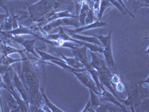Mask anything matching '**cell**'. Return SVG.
<instances>
[{
    "label": "cell",
    "instance_id": "1",
    "mask_svg": "<svg viewBox=\"0 0 149 112\" xmlns=\"http://www.w3.org/2000/svg\"><path fill=\"white\" fill-rule=\"evenodd\" d=\"M22 70L20 78L26 91L29 96L30 102L29 108L30 111H49L50 109L45 105L42 94L40 93L39 78L37 75V70L33 67L30 58L21 61Z\"/></svg>",
    "mask_w": 149,
    "mask_h": 112
},
{
    "label": "cell",
    "instance_id": "2",
    "mask_svg": "<svg viewBox=\"0 0 149 112\" xmlns=\"http://www.w3.org/2000/svg\"><path fill=\"white\" fill-rule=\"evenodd\" d=\"M148 84V77L143 81L127 82L125 86V93L127 98L125 100L120 99V102L126 107H129L131 111L134 112V105H139L142 100L149 97L148 88H145L143 84Z\"/></svg>",
    "mask_w": 149,
    "mask_h": 112
},
{
    "label": "cell",
    "instance_id": "3",
    "mask_svg": "<svg viewBox=\"0 0 149 112\" xmlns=\"http://www.w3.org/2000/svg\"><path fill=\"white\" fill-rule=\"evenodd\" d=\"M64 4V0H40L37 3L28 5L30 19L35 22L42 17L52 11H58Z\"/></svg>",
    "mask_w": 149,
    "mask_h": 112
},
{
    "label": "cell",
    "instance_id": "4",
    "mask_svg": "<svg viewBox=\"0 0 149 112\" xmlns=\"http://www.w3.org/2000/svg\"><path fill=\"white\" fill-rule=\"evenodd\" d=\"M90 35L94 36L101 42L103 47V55L104 56V61L106 62V64L108 66L110 70H116V65L114 62L113 55V51H112V30L110 31L108 34L106 36H104L102 34V31H101L98 34H91Z\"/></svg>",
    "mask_w": 149,
    "mask_h": 112
},
{
    "label": "cell",
    "instance_id": "5",
    "mask_svg": "<svg viewBox=\"0 0 149 112\" xmlns=\"http://www.w3.org/2000/svg\"><path fill=\"white\" fill-rule=\"evenodd\" d=\"M66 26H73L75 29L79 28L81 26L79 20L78 18H71V17H66V18H60L55 20H53L50 22L49 23L46 24L44 26L38 29V32H40L42 34V35L47 34V33L51 32L52 31L57 28L62 26L65 27Z\"/></svg>",
    "mask_w": 149,
    "mask_h": 112
},
{
    "label": "cell",
    "instance_id": "6",
    "mask_svg": "<svg viewBox=\"0 0 149 112\" xmlns=\"http://www.w3.org/2000/svg\"><path fill=\"white\" fill-rule=\"evenodd\" d=\"M72 73L76 76V78L79 80L80 82L82 85H84L89 90H91L95 92L98 96L100 95L101 93L98 90V88H97L94 80L93 79L90 73L86 70L83 72H72Z\"/></svg>",
    "mask_w": 149,
    "mask_h": 112
},
{
    "label": "cell",
    "instance_id": "7",
    "mask_svg": "<svg viewBox=\"0 0 149 112\" xmlns=\"http://www.w3.org/2000/svg\"><path fill=\"white\" fill-rule=\"evenodd\" d=\"M102 89V91H101V94L98 96L99 97V99L101 101H105V102H109L110 103L113 104V105H116L117 107L120 108L122 110V111H127V107L125 105H123L120 101L113 96V94L112 93H110L109 90H106L104 87L102 86L101 88Z\"/></svg>",
    "mask_w": 149,
    "mask_h": 112
},
{
    "label": "cell",
    "instance_id": "8",
    "mask_svg": "<svg viewBox=\"0 0 149 112\" xmlns=\"http://www.w3.org/2000/svg\"><path fill=\"white\" fill-rule=\"evenodd\" d=\"M11 76L15 89L18 90V92L20 94V97L29 104V102H30L29 96L28 94L27 91H26V88H25V87H24L23 84H22V81H21L20 78L18 76V74H17V72L13 70L11 73Z\"/></svg>",
    "mask_w": 149,
    "mask_h": 112
},
{
    "label": "cell",
    "instance_id": "9",
    "mask_svg": "<svg viewBox=\"0 0 149 112\" xmlns=\"http://www.w3.org/2000/svg\"><path fill=\"white\" fill-rule=\"evenodd\" d=\"M96 52L90 51V54L92 56V61L90 62V64L93 69H95L98 73H104V72H107L110 70L108 68V66L106 64L104 60L101 59L96 54Z\"/></svg>",
    "mask_w": 149,
    "mask_h": 112
},
{
    "label": "cell",
    "instance_id": "10",
    "mask_svg": "<svg viewBox=\"0 0 149 112\" xmlns=\"http://www.w3.org/2000/svg\"><path fill=\"white\" fill-rule=\"evenodd\" d=\"M72 51L73 55L84 65V68L90 64L88 58H87V55H86L87 48L86 46H77V47L72 49Z\"/></svg>",
    "mask_w": 149,
    "mask_h": 112
},
{
    "label": "cell",
    "instance_id": "11",
    "mask_svg": "<svg viewBox=\"0 0 149 112\" xmlns=\"http://www.w3.org/2000/svg\"><path fill=\"white\" fill-rule=\"evenodd\" d=\"M107 26V24L104 22H102V21L99 20H95L93 22L90 24H86L83 26H81L79 28H77V29H74L73 30L71 29H66V28L63 27L64 30L66 31L67 33H79V32H83L84 31L86 30H90L92 29H95V28H99V27H103V26Z\"/></svg>",
    "mask_w": 149,
    "mask_h": 112
},
{
    "label": "cell",
    "instance_id": "12",
    "mask_svg": "<svg viewBox=\"0 0 149 112\" xmlns=\"http://www.w3.org/2000/svg\"><path fill=\"white\" fill-rule=\"evenodd\" d=\"M6 32L8 33V34H12V35H23V34H31V35L34 36V37H37V34L36 33V32L33 31L31 28H27L22 26L21 24H19L18 26V28L15 29H11V30L5 31Z\"/></svg>",
    "mask_w": 149,
    "mask_h": 112
},
{
    "label": "cell",
    "instance_id": "13",
    "mask_svg": "<svg viewBox=\"0 0 149 112\" xmlns=\"http://www.w3.org/2000/svg\"><path fill=\"white\" fill-rule=\"evenodd\" d=\"M70 37H72V38L75 40H79V41H85V42L90 43H93V44H95L97 46H102V45L101 43V42L98 40V38H96L94 36H92V37H90V36H83V35H80L78 33H68Z\"/></svg>",
    "mask_w": 149,
    "mask_h": 112
},
{
    "label": "cell",
    "instance_id": "14",
    "mask_svg": "<svg viewBox=\"0 0 149 112\" xmlns=\"http://www.w3.org/2000/svg\"><path fill=\"white\" fill-rule=\"evenodd\" d=\"M8 93L7 96V101H8V105L9 108H10V111L12 112H19L21 111L20 108L19 106V105L17 104V100L15 99V98L14 97V96L12 95L11 93L9 91L6 90Z\"/></svg>",
    "mask_w": 149,
    "mask_h": 112
},
{
    "label": "cell",
    "instance_id": "15",
    "mask_svg": "<svg viewBox=\"0 0 149 112\" xmlns=\"http://www.w3.org/2000/svg\"><path fill=\"white\" fill-rule=\"evenodd\" d=\"M40 91H41V94H42V97L43 99V102H44L45 105L50 109L51 112H63V111L61 110L60 108L57 107L55 105L52 103V102L50 101L49 98L47 97V96L46 95V93L44 92V89L43 88H40Z\"/></svg>",
    "mask_w": 149,
    "mask_h": 112
},
{
    "label": "cell",
    "instance_id": "16",
    "mask_svg": "<svg viewBox=\"0 0 149 112\" xmlns=\"http://www.w3.org/2000/svg\"><path fill=\"white\" fill-rule=\"evenodd\" d=\"M113 5L109 2L108 0H100L99 3V8L98 10V15H97L96 20H100L104 15V13L106 10V9L109 7H112Z\"/></svg>",
    "mask_w": 149,
    "mask_h": 112
},
{
    "label": "cell",
    "instance_id": "17",
    "mask_svg": "<svg viewBox=\"0 0 149 112\" xmlns=\"http://www.w3.org/2000/svg\"><path fill=\"white\" fill-rule=\"evenodd\" d=\"M11 73L12 72H8V73H5V74L2 75V76L4 83H5V85L8 88L9 90H12V91H14V90H16V89L15 88H14V83H13Z\"/></svg>",
    "mask_w": 149,
    "mask_h": 112
},
{
    "label": "cell",
    "instance_id": "18",
    "mask_svg": "<svg viewBox=\"0 0 149 112\" xmlns=\"http://www.w3.org/2000/svg\"><path fill=\"white\" fill-rule=\"evenodd\" d=\"M90 102H91V105L93 106V108H94V110L96 111V109L98 108L99 106L101 105L102 102H101V100L99 99V97L97 95L96 93H95L93 90H90Z\"/></svg>",
    "mask_w": 149,
    "mask_h": 112
},
{
    "label": "cell",
    "instance_id": "19",
    "mask_svg": "<svg viewBox=\"0 0 149 112\" xmlns=\"http://www.w3.org/2000/svg\"><path fill=\"white\" fill-rule=\"evenodd\" d=\"M116 107H117L116 105L113 106V105H110V104H101V105L98 108L96 109V112H100V111H117Z\"/></svg>",
    "mask_w": 149,
    "mask_h": 112
},
{
    "label": "cell",
    "instance_id": "20",
    "mask_svg": "<svg viewBox=\"0 0 149 112\" xmlns=\"http://www.w3.org/2000/svg\"><path fill=\"white\" fill-rule=\"evenodd\" d=\"M95 21V14H94V10H93V6H90L87 14H86V18H85V25L90 24Z\"/></svg>",
    "mask_w": 149,
    "mask_h": 112
},
{
    "label": "cell",
    "instance_id": "21",
    "mask_svg": "<svg viewBox=\"0 0 149 112\" xmlns=\"http://www.w3.org/2000/svg\"><path fill=\"white\" fill-rule=\"evenodd\" d=\"M149 6V0H136L135 3L134 4V10H136L139 9L140 8L146 7L148 8Z\"/></svg>",
    "mask_w": 149,
    "mask_h": 112
},
{
    "label": "cell",
    "instance_id": "22",
    "mask_svg": "<svg viewBox=\"0 0 149 112\" xmlns=\"http://www.w3.org/2000/svg\"><path fill=\"white\" fill-rule=\"evenodd\" d=\"M13 70H14V69L12 66L4 65L0 63V75H3L8 72H12Z\"/></svg>",
    "mask_w": 149,
    "mask_h": 112
},
{
    "label": "cell",
    "instance_id": "23",
    "mask_svg": "<svg viewBox=\"0 0 149 112\" xmlns=\"http://www.w3.org/2000/svg\"><path fill=\"white\" fill-rule=\"evenodd\" d=\"M110 81H111V83L113 85V86H115L116 84L119 83V82H121V78L119 77V76L116 73H112L111 78H110Z\"/></svg>",
    "mask_w": 149,
    "mask_h": 112
},
{
    "label": "cell",
    "instance_id": "24",
    "mask_svg": "<svg viewBox=\"0 0 149 112\" xmlns=\"http://www.w3.org/2000/svg\"><path fill=\"white\" fill-rule=\"evenodd\" d=\"M116 89L118 91L122 92V93H125V84L122 83V82H119V83H117L115 85Z\"/></svg>",
    "mask_w": 149,
    "mask_h": 112
},
{
    "label": "cell",
    "instance_id": "25",
    "mask_svg": "<svg viewBox=\"0 0 149 112\" xmlns=\"http://www.w3.org/2000/svg\"><path fill=\"white\" fill-rule=\"evenodd\" d=\"M81 111L82 112H95V111L94 110V108H93V106H92L90 100L88 101V102H87V104L86 105L85 108Z\"/></svg>",
    "mask_w": 149,
    "mask_h": 112
},
{
    "label": "cell",
    "instance_id": "26",
    "mask_svg": "<svg viewBox=\"0 0 149 112\" xmlns=\"http://www.w3.org/2000/svg\"><path fill=\"white\" fill-rule=\"evenodd\" d=\"M116 1H117V2H118L119 4H120L121 6H122V7L124 8V10H125L126 11V13H127V14H130V15L131 16V17H132L133 18H134V17H134V14H133L132 13H131V12H130V10H129L128 9H127V8H126V6H125V4H124V2H123V1H122V0H116Z\"/></svg>",
    "mask_w": 149,
    "mask_h": 112
},
{
    "label": "cell",
    "instance_id": "27",
    "mask_svg": "<svg viewBox=\"0 0 149 112\" xmlns=\"http://www.w3.org/2000/svg\"><path fill=\"white\" fill-rule=\"evenodd\" d=\"M9 14H10L9 12L8 13H6V14H0V26L3 23L4 21L8 18V17L9 16Z\"/></svg>",
    "mask_w": 149,
    "mask_h": 112
},
{
    "label": "cell",
    "instance_id": "28",
    "mask_svg": "<svg viewBox=\"0 0 149 112\" xmlns=\"http://www.w3.org/2000/svg\"><path fill=\"white\" fill-rule=\"evenodd\" d=\"M0 7H2L4 10L6 11V13H8L9 10L8 8L6 5H5V0H0Z\"/></svg>",
    "mask_w": 149,
    "mask_h": 112
},
{
    "label": "cell",
    "instance_id": "29",
    "mask_svg": "<svg viewBox=\"0 0 149 112\" xmlns=\"http://www.w3.org/2000/svg\"><path fill=\"white\" fill-rule=\"evenodd\" d=\"M8 87L5 85V84L3 82V79H2V75H0V90L1 88H4V89H6Z\"/></svg>",
    "mask_w": 149,
    "mask_h": 112
},
{
    "label": "cell",
    "instance_id": "30",
    "mask_svg": "<svg viewBox=\"0 0 149 112\" xmlns=\"http://www.w3.org/2000/svg\"><path fill=\"white\" fill-rule=\"evenodd\" d=\"M5 1H8V0H5Z\"/></svg>",
    "mask_w": 149,
    "mask_h": 112
}]
</instances>
